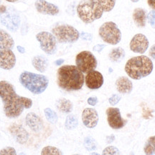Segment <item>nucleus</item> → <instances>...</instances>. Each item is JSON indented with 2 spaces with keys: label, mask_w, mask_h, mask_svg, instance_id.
<instances>
[{
  "label": "nucleus",
  "mask_w": 155,
  "mask_h": 155,
  "mask_svg": "<svg viewBox=\"0 0 155 155\" xmlns=\"http://www.w3.org/2000/svg\"><path fill=\"white\" fill-rule=\"evenodd\" d=\"M0 21L11 31L15 32L20 25V17L17 12L12 7H7L6 10L0 13Z\"/></svg>",
  "instance_id": "9"
},
{
  "label": "nucleus",
  "mask_w": 155,
  "mask_h": 155,
  "mask_svg": "<svg viewBox=\"0 0 155 155\" xmlns=\"http://www.w3.org/2000/svg\"><path fill=\"white\" fill-rule=\"evenodd\" d=\"M0 97L4 104L5 114L10 119L19 117L24 109H29L33 106L31 99L17 94L13 85L7 81H0Z\"/></svg>",
  "instance_id": "1"
},
{
  "label": "nucleus",
  "mask_w": 155,
  "mask_h": 155,
  "mask_svg": "<svg viewBox=\"0 0 155 155\" xmlns=\"http://www.w3.org/2000/svg\"><path fill=\"white\" fill-rule=\"evenodd\" d=\"M108 57L112 62L119 63L125 57V51L122 47H116L110 51Z\"/></svg>",
  "instance_id": "24"
},
{
  "label": "nucleus",
  "mask_w": 155,
  "mask_h": 155,
  "mask_svg": "<svg viewBox=\"0 0 155 155\" xmlns=\"http://www.w3.org/2000/svg\"><path fill=\"white\" fill-rule=\"evenodd\" d=\"M75 64L78 68L85 74L95 70L97 67L96 58L89 51H83L77 54Z\"/></svg>",
  "instance_id": "8"
},
{
  "label": "nucleus",
  "mask_w": 155,
  "mask_h": 155,
  "mask_svg": "<svg viewBox=\"0 0 155 155\" xmlns=\"http://www.w3.org/2000/svg\"><path fill=\"white\" fill-rule=\"evenodd\" d=\"M16 57L12 49H0V68L9 70L15 66Z\"/></svg>",
  "instance_id": "13"
},
{
  "label": "nucleus",
  "mask_w": 155,
  "mask_h": 155,
  "mask_svg": "<svg viewBox=\"0 0 155 155\" xmlns=\"http://www.w3.org/2000/svg\"><path fill=\"white\" fill-rule=\"evenodd\" d=\"M85 84L91 89H98L102 87L103 84V77L98 71L93 70L87 73L85 77Z\"/></svg>",
  "instance_id": "14"
},
{
  "label": "nucleus",
  "mask_w": 155,
  "mask_h": 155,
  "mask_svg": "<svg viewBox=\"0 0 155 155\" xmlns=\"http://www.w3.org/2000/svg\"><path fill=\"white\" fill-rule=\"evenodd\" d=\"M40 48L47 54H54L57 51V39L55 36L47 31H41L36 35Z\"/></svg>",
  "instance_id": "10"
},
{
  "label": "nucleus",
  "mask_w": 155,
  "mask_h": 155,
  "mask_svg": "<svg viewBox=\"0 0 155 155\" xmlns=\"http://www.w3.org/2000/svg\"><path fill=\"white\" fill-rule=\"evenodd\" d=\"M149 40L143 34H136L130 41V49L133 52L144 54L149 47Z\"/></svg>",
  "instance_id": "12"
},
{
  "label": "nucleus",
  "mask_w": 155,
  "mask_h": 155,
  "mask_svg": "<svg viewBox=\"0 0 155 155\" xmlns=\"http://www.w3.org/2000/svg\"><path fill=\"white\" fill-rule=\"evenodd\" d=\"M55 106L60 112L65 113V114L71 113L73 109V103L70 100L65 98L58 99L55 103Z\"/></svg>",
  "instance_id": "23"
},
{
  "label": "nucleus",
  "mask_w": 155,
  "mask_h": 155,
  "mask_svg": "<svg viewBox=\"0 0 155 155\" xmlns=\"http://www.w3.org/2000/svg\"><path fill=\"white\" fill-rule=\"evenodd\" d=\"M88 104L91 105V106H95L98 103V99L96 97H91L88 99Z\"/></svg>",
  "instance_id": "36"
},
{
  "label": "nucleus",
  "mask_w": 155,
  "mask_h": 155,
  "mask_svg": "<svg viewBox=\"0 0 155 155\" xmlns=\"http://www.w3.org/2000/svg\"><path fill=\"white\" fill-rule=\"evenodd\" d=\"M106 115L108 125L114 130L122 129L127 123V120H124L122 117L119 108L109 107L106 109Z\"/></svg>",
  "instance_id": "11"
},
{
  "label": "nucleus",
  "mask_w": 155,
  "mask_h": 155,
  "mask_svg": "<svg viewBox=\"0 0 155 155\" xmlns=\"http://www.w3.org/2000/svg\"><path fill=\"white\" fill-rule=\"evenodd\" d=\"M0 4H1V0H0Z\"/></svg>",
  "instance_id": "44"
},
{
  "label": "nucleus",
  "mask_w": 155,
  "mask_h": 155,
  "mask_svg": "<svg viewBox=\"0 0 155 155\" xmlns=\"http://www.w3.org/2000/svg\"><path fill=\"white\" fill-rule=\"evenodd\" d=\"M19 79L21 84L33 94H40L44 92L49 84L48 79L45 75L27 71H23L19 75Z\"/></svg>",
  "instance_id": "4"
},
{
  "label": "nucleus",
  "mask_w": 155,
  "mask_h": 155,
  "mask_svg": "<svg viewBox=\"0 0 155 155\" xmlns=\"http://www.w3.org/2000/svg\"><path fill=\"white\" fill-rule=\"evenodd\" d=\"M35 5L37 11L43 15L55 16L58 15L60 12L57 6L47 2L45 0H37L35 2Z\"/></svg>",
  "instance_id": "15"
},
{
  "label": "nucleus",
  "mask_w": 155,
  "mask_h": 155,
  "mask_svg": "<svg viewBox=\"0 0 155 155\" xmlns=\"http://www.w3.org/2000/svg\"><path fill=\"white\" fill-rule=\"evenodd\" d=\"M15 41L12 37L3 29H0V49H12Z\"/></svg>",
  "instance_id": "22"
},
{
  "label": "nucleus",
  "mask_w": 155,
  "mask_h": 155,
  "mask_svg": "<svg viewBox=\"0 0 155 155\" xmlns=\"http://www.w3.org/2000/svg\"><path fill=\"white\" fill-rule=\"evenodd\" d=\"M103 12L96 0H82L77 7L78 16L85 24H91L100 19Z\"/></svg>",
  "instance_id": "5"
},
{
  "label": "nucleus",
  "mask_w": 155,
  "mask_h": 155,
  "mask_svg": "<svg viewBox=\"0 0 155 155\" xmlns=\"http://www.w3.org/2000/svg\"><path fill=\"white\" fill-rule=\"evenodd\" d=\"M80 36L81 39H84V40H87V41H91L93 38L92 35H91V34L89 33H86V32H81Z\"/></svg>",
  "instance_id": "35"
},
{
  "label": "nucleus",
  "mask_w": 155,
  "mask_h": 155,
  "mask_svg": "<svg viewBox=\"0 0 155 155\" xmlns=\"http://www.w3.org/2000/svg\"><path fill=\"white\" fill-rule=\"evenodd\" d=\"M144 153L147 155L155 154V136L150 137L144 144Z\"/></svg>",
  "instance_id": "25"
},
{
  "label": "nucleus",
  "mask_w": 155,
  "mask_h": 155,
  "mask_svg": "<svg viewBox=\"0 0 155 155\" xmlns=\"http://www.w3.org/2000/svg\"><path fill=\"white\" fill-rule=\"evenodd\" d=\"M149 54H150V56L152 57L154 60H155V45H152V47H151Z\"/></svg>",
  "instance_id": "38"
},
{
  "label": "nucleus",
  "mask_w": 155,
  "mask_h": 155,
  "mask_svg": "<svg viewBox=\"0 0 155 155\" xmlns=\"http://www.w3.org/2000/svg\"><path fill=\"white\" fill-rule=\"evenodd\" d=\"M99 36L103 41L109 45H116L122 40V32L118 26L113 21H107L101 26Z\"/></svg>",
  "instance_id": "7"
},
{
  "label": "nucleus",
  "mask_w": 155,
  "mask_h": 155,
  "mask_svg": "<svg viewBox=\"0 0 155 155\" xmlns=\"http://www.w3.org/2000/svg\"><path fill=\"white\" fill-rule=\"evenodd\" d=\"M148 22L150 24L151 27L155 29V10L150 11L146 16Z\"/></svg>",
  "instance_id": "32"
},
{
  "label": "nucleus",
  "mask_w": 155,
  "mask_h": 155,
  "mask_svg": "<svg viewBox=\"0 0 155 155\" xmlns=\"http://www.w3.org/2000/svg\"><path fill=\"white\" fill-rule=\"evenodd\" d=\"M133 20L135 25L140 28H144L146 26V12L142 8H136L133 12Z\"/></svg>",
  "instance_id": "20"
},
{
  "label": "nucleus",
  "mask_w": 155,
  "mask_h": 155,
  "mask_svg": "<svg viewBox=\"0 0 155 155\" xmlns=\"http://www.w3.org/2000/svg\"><path fill=\"white\" fill-rule=\"evenodd\" d=\"M27 125L33 132H39L43 128V121L35 113L30 112L27 114L25 118Z\"/></svg>",
  "instance_id": "18"
},
{
  "label": "nucleus",
  "mask_w": 155,
  "mask_h": 155,
  "mask_svg": "<svg viewBox=\"0 0 155 155\" xmlns=\"http://www.w3.org/2000/svg\"><path fill=\"white\" fill-rule=\"evenodd\" d=\"M152 70V61L144 55L132 57L127 61L125 65V71L128 76L136 80L150 75Z\"/></svg>",
  "instance_id": "3"
},
{
  "label": "nucleus",
  "mask_w": 155,
  "mask_h": 155,
  "mask_svg": "<svg viewBox=\"0 0 155 155\" xmlns=\"http://www.w3.org/2000/svg\"><path fill=\"white\" fill-rule=\"evenodd\" d=\"M84 81L83 73L73 65H64L57 70V84L65 91L79 90L84 84Z\"/></svg>",
  "instance_id": "2"
},
{
  "label": "nucleus",
  "mask_w": 155,
  "mask_h": 155,
  "mask_svg": "<svg viewBox=\"0 0 155 155\" xmlns=\"http://www.w3.org/2000/svg\"><path fill=\"white\" fill-rule=\"evenodd\" d=\"M32 64L35 69L42 73L46 71L49 65L47 59L43 55H37L34 57L32 59Z\"/></svg>",
  "instance_id": "21"
},
{
  "label": "nucleus",
  "mask_w": 155,
  "mask_h": 155,
  "mask_svg": "<svg viewBox=\"0 0 155 155\" xmlns=\"http://www.w3.org/2000/svg\"><path fill=\"white\" fill-rule=\"evenodd\" d=\"M83 124L88 128L92 129L96 127L98 122V114L95 109L85 108L82 114Z\"/></svg>",
  "instance_id": "16"
},
{
  "label": "nucleus",
  "mask_w": 155,
  "mask_h": 155,
  "mask_svg": "<svg viewBox=\"0 0 155 155\" xmlns=\"http://www.w3.org/2000/svg\"><path fill=\"white\" fill-rule=\"evenodd\" d=\"M84 146L88 151L95 150L96 149V141L91 137H88L84 140Z\"/></svg>",
  "instance_id": "29"
},
{
  "label": "nucleus",
  "mask_w": 155,
  "mask_h": 155,
  "mask_svg": "<svg viewBox=\"0 0 155 155\" xmlns=\"http://www.w3.org/2000/svg\"><path fill=\"white\" fill-rule=\"evenodd\" d=\"M45 115L47 120L51 124H55L57 122V115L56 112L50 108H46L44 110Z\"/></svg>",
  "instance_id": "28"
},
{
  "label": "nucleus",
  "mask_w": 155,
  "mask_h": 155,
  "mask_svg": "<svg viewBox=\"0 0 155 155\" xmlns=\"http://www.w3.org/2000/svg\"><path fill=\"white\" fill-rule=\"evenodd\" d=\"M64 62V59H58V60H57L55 61V64L57 65V66H60V65H61Z\"/></svg>",
  "instance_id": "41"
},
{
  "label": "nucleus",
  "mask_w": 155,
  "mask_h": 155,
  "mask_svg": "<svg viewBox=\"0 0 155 155\" xmlns=\"http://www.w3.org/2000/svg\"><path fill=\"white\" fill-rule=\"evenodd\" d=\"M96 1L105 12H108L112 10L116 4V0H96Z\"/></svg>",
  "instance_id": "26"
},
{
  "label": "nucleus",
  "mask_w": 155,
  "mask_h": 155,
  "mask_svg": "<svg viewBox=\"0 0 155 155\" xmlns=\"http://www.w3.org/2000/svg\"><path fill=\"white\" fill-rule=\"evenodd\" d=\"M117 91L122 94H129L132 92L133 84L132 81L126 77H121L116 81Z\"/></svg>",
  "instance_id": "19"
},
{
  "label": "nucleus",
  "mask_w": 155,
  "mask_h": 155,
  "mask_svg": "<svg viewBox=\"0 0 155 155\" xmlns=\"http://www.w3.org/2000/svg\"><path fill=\"white\" fill-rule=\"evenodd\" d=\"M53 35L61 44L74 43L80 37V33L75 27L69 25H58L52 29Z\"/></svg>",
  "instance_id": "6"
},
{
  "label": "nucleus",
  "mask_w": 155,
  "mask_h": 155,
  "mask_svg": "<svg viewBox=\"0 0 155 155\" xmlns=\"http://www.w3.org/2000/svg\"><path fill=\"white\" fill-rule=\"evenodd\" d=\"M131 1L133 2H139L140 0H131Z\"/></svg>",
  "instance_id": "43"
},
{
  "label": "nucleus",
  "mask_w": 155,
  "mask_h": 155,
  "mask_svg": "<svg viewBox=\"0 0 155 155\" xmlns=\"http://www.w3.org/2000/svg\"><path fill=\"white\" fill-rule=\"evenodd\" d=\"M9 131L15 140L19 144H24L27 142L29 139L28 132L21 125L17 124H12L9 127Z\"/></svg>",
  "instance_id": "17"
},
{
  "label": "nucleus",
  "mask_w": 155,
  "mask_h": 155,
  "mask_svg": "<svg viewBox=\"0 0 155 155\" xmlns=\"http://www.w3.org/2000/svg\"><path fill=\"white\" fill-rule=\"evenodd\" d=\"M17 50H18V51L19 53H21V54H24L25 52V48H24L23 47H21V46H17Z\"/></svg>",
  "instance_id": "40"
},
{
  "label": "nucleus",
  "mask_w": 155,
  "mask_h": 155,
  "mask_svg": "<svg viewBox=\"0 0 155 155\" xmlns=\"http://www.w3.org/2000/svg\"><path fill=\"white\" fill-rule=\"evenodd\" d=\"M105 47H106V45H97L96 46L93 47V50L94 51H97V52H101L104 49Z\"/></svg>",
  "instance_id": "37"
},
{
  "label": "nucleus",
  "mask_w": 155,
  "mask_h": 155,
  "mask_svg": "<svg viewBox=\"0 0 155 155\" xmlns=\"http://www.w3.org/2000/svg\"><path fill=\"white\" fill-rule=\"evenodd\" d=\"M78 124V120L77 117L75 115L70 114L67 117L65 123V127L67 130H74L77 127Z\"/></svg>",
  "instance_id": "27"
},
{
  "label": "nucleus",
  "mask_w": 155,
  "mask_h": 155,
  "mask_svg": "<svg viewBox=\"0 0 155 155\" xmlns=\"http://www.w3.org/2000/svg\"><path fill=\"white\" fill-rule=\"evenodd\" d=\"M121 99H122V97H121L120 95L113 94L112 96H111L110 98H109L108 102H109V103H110L111 105H112V106H114V105L118 104V103L119 102V101L121 100Z\"/></svg>",
  "instance_id": "34"
},
{
  "label": "nucleus",
  "mask_w": 155,
  "mask_h": 155,
  "mask_svg": "<svg viewBox=\"0 0 155 155\" xmlns=\"http://www.w3.org/2000/svg\"><path fill=\"white\" fill-rule=\"evenodd\" d=\"M2 154H7V155H15L17 154L16 150L13 147H7L0 151V155Z\"/></svg>",
  "instance_id": "33"
},
{
  "label": "nucleus",
  "mask_w": 155,
  "mask_h": 155,
  "mask_svg": "<svg viewBox=\"0 0 155 155\" xmlns=\"http://www.w3.org/2000/svg\"><path fill=\"white\" fill-rule=\"evenodd\" d=\"M41 154H63V152L56 147L51 146L45 147L43 149L41 152Z\"/></svg>",
  "instance_id": "30"
},
{
  "label": "nucleus",
  "mask_w": 155,
  "mask_h": 155,
  "mask_svg": "<svg viewBox=\"0 0 155 155\" xmlns=\"http://www.w3.org/2000/svg\"><path fill=\"white\" fill-rule=\"evenodd\" d=\"M5 1L9 2H16L19 1V0H5Z\"/></svg>",
  "instance_id": "42"
},
{
  "label": "nucleus",
  "mask_w": 155,
  "mask_h": 155,
  "mask_svg": "<svg viewBox=\"0 0 155 155\" xmlns=\"http://www.w3.org/2000/svg\"><path fill=\"white\" fill-rule=\"evenodd\" d=\"M103 154H119V150L117 149L116 147L113 146H109L108 147H106L104 150L103 151Z\"/></svg>",
  "instance_id": "31"
},
{
  "label": "nucleus",
  "mask_w": 155,
  "mask_h": 155,
  "mask_svg": "<svg viewBox=\"0 0 155 155\" xmlns=\"http://www.w3.org/2000/svg\"><path fill=\"white\" fill-rule=\"evenodd\" d=\"M147 3L152 9L155 10V0H147Z\"/></svg>",
  "instance_id": "39"
}]
</instances>
